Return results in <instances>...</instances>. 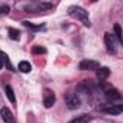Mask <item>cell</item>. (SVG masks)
<instances>
[{
    "label": "cell",
    "mask_w": 123,
    "mask_h": 123,
    "mask_svg": "<svg viewBox=\"0 0 123 123\" xmlns=\"http://www.w3.org/2000/svg\"><path fill=\"white\" fill-rule=\"evenodd\" d=\"M55 100H56L55 93L46 88V90H45V93H43V106H45L46 109H49V107H52V106H54Z\"/></svg>",
    "instance_id": "obj_7"
},
{
    "label": "cell",
    "mask_w": 123,
    "mask_h": 123,
    "mask_svg": "<svg viewBox=\"0 0 123 123\" xmlns=\"http://www.w3.org/2000/svg\"><path fill=\"white\" fill-rule=\"evenodd\" d=\"M0 114H2V119H3L5 123H16V119H15L13 113L7 107H3L2 110H0Z\"/></svg>",
    "instance_id": "obj_9"
},
{
    "label": "cell",
    "mask_w": 123,
    "mask_h": 123,
    "mask_svg": "<svg viewBox=\"0 0 123 123\" xmlns=\"http://www.w3.org/2000/svg\"><path fill=\"white\" fill-rule=\"evenodd\" d=\"M68 13H70L71 18L81 20L83 25H86V26H90L91 25L90 23V18H88V12L84 10L83 7H80V6H70L68 7Z\"/></svg>",
    "instance_id": "obj_1"
},
{
    "label": "cell",
    "mask_w": 123,
    "mask_h": 123,
    "mask_svg": "<svg viewBox=\"0 0 123 123\" xmlns=\"http://www.w3.org/2000/svg\"><path fill=\"white\" fill-rule=\"evenodd\" d=\"M19 71L20 73H29L31 70H32V65L28 62V61H22V62H19Z\"/></svg>",
    "instance_id": "obj_13"
},
{
    "label": "cell",
    "mask_w": 123,
    "mask_h": 123,
    "mask_svg": "<svg viewBox=\"0 0 123 123\" xmlns=\"http://www.w3.org/2000/svg\"><path fill=\"white\" fill-rule=\"evenodd\" d=\"M9 10H10V7L6 6V5H2V6H0V15H7Z\"/></svg>",
    "instance_id": "obj_18"
},
{
    "label": "cell",
    "mask_w": 123,
    "mask_h": 123,
    "mask_svg": "<svg viewBox=\"0 0 123 123\" xmlns=\"http://www.w3.org/2000/svg\"><path fill=\"white\" fill-rule=\"evenodd\" d=\"M100 110H101L103 113L117 116V114H120V113L123 111V106H122V104H107V106H104V107H100Z\"/></svg>",
    "instance_id": "obj_4"
},
{
    "label": "cell",
    "mask_w": 123,
    "mask_h": 123,
    "mask_svg": "<svg viewBox=\"0 0 123 123\" xmlns=\"http://www.w3.org/2000/svg\"><path fill=\"white\" fill-rule=\"evenodd\" d=\"M64 98H65V104H67L70 109H77V107H80V104H81V100H80V97L77 96V93H67Z\"/></svg>",
    "instance_id": "obj_3"
},
{
    "label": "cell",
    "mask_w": 123,
    "mask_h": 123,
    "mask_svg": "<svg viewBox=\"0 0 123 123\" xmlns=\"http://www.w3.org/2000/svg\"><path fill=\"white\" fill-rule=\"evenodd\" d=\"M100 68V64L97 61H93V59H84L80 62V70L83 71H90V70H98Z\"/></svg>",
    "instance_id": "obj_5"
},
{
    "label": "cell",
    "mask_w": 123,
    "mask_h": 123,
    "mask_svg": "<svg viewBox=\"0 0 123 123\" xmlns=\"http://www.w3.org/2000/svg\"><path fill=\"white\" fill-rule=\"evenodd\" d=\"M114 32H116V38H117V41L122 42L123 38H122V29H120V25H119V23L114 25Z\"/></svg>",
    "instance_id": "obj_15"
},
{
    "label": "cell",
    "mask_w": 123,
    "mask_h": 123,
    "mask_svg": "<svg viewBox=\"0 0 123 123\" xmlns=\"http://www.w3.org/2000/svg\"><path fill=\"white\" fill-rule=\"evenodd\" d=\"M9 35H10V38H12L13 41H16V39H19V36H20V32H19L18 29L9 28Z\"/></svg>",
    "instance_id": "obj_14"
},
{
    "label": "cell",
    "mask_w": 123,
    "mask_h": 123,
    "mask_svg": "<svg viewBox=\"0 0 123 123\" xmlns=\"http://www.w3.org/2000/svg\"><path fill=\"white\" fill-rule=\"evenodd\" d=\"M104 43H106L109 52H111V54L116 52V43H114V38H113L111 33H109V32L104 33Z\"/></svg>",
    "instance_id": "obj_8"
},
{
    "label": "cell",
    "mask_w": 123,
    "mask_h": 123,
    "mask_svg": "<svg viewBox=\"0 0 123 123\" xmlns=\"http://www.w3.org/2000/svg\"><path fill=\"white\" fill-rule=\"evenodd\" d=\"M32 52H33V54H45V52H46V49H45V48H42V46H35V48L32 49Z\"/></svg>",
    "instance_id": "obj_17"
},
{
    "label": "cell",
    "mask_w": 123,
    "mask_h": 123,
    "mask_svg": "<svg viewBox=\"0 0 123 123\" xmlns=\"http://www.w3.org/2000/svg\"><path fill=\"white\" fill-rule=\"evenodd\" d=\"M49 9H52V5L45 3V2H32L25 6L26 12H43V10H49Z\"/></svg>",
    "instance_id": "obj_2"
},
{
    "label": "cell",
    "mask_w": 123,
    "mask_h": 123,
    "mask_svg": "<svg viewBox=\"0 0 123 123\" xmlns=\"http://www.w3.org/2000/svg\"><path fill=\"white\" fill-rule=\"evenodd\" d=\"M90 120H91V116H88V114H81V116H77L75 119L70 120L68 123H88Z\"/></svg>",
    "instance_id": "obj_11"
},
{
    "label": "cell",
    "mask_w": 123,
    "mask_h": 123,
    "mask_svg": "<svg viewBox=\"0 0 123 123\" xmlns=\"http://www.w3.org/2000/svg\"><path fill=\"white\" fill-rule=\"evenodd\" d=\"M3 64H5V62H3V59H2V56H0V70L3 68Z\"/></svg>",
    "instance_id": "obj_19"
},
{
    "label": "cell",
    "mask_w": 123,
    "mask_h": 123,
    "mask_svg": "<svg viewBox=\"0 0 123 123\" xmlns=\"http://www.w3.org/2000/svg\"><path fill=\"white\" fill-rule=\"evenodd\" d=\"M23 25L26 26V28H31V29H35V31H38V29H42L43 28V25H33V23H31V22H28V20H25L23 22Z\"/></svg>",
    "instance_id": "obj_16"
},
{
    "label": "cell",
    "mask_w": 123,
    "mask_h": 123,
    "mask_svg": "<svg viewBox=\"0 0 123 123\" xmlns=\"http://www.w3.org/2000/svg\"><path fill=\"white\" fill-rule=\"evenodd\" d=\"M104 96H106V100H107L110 104H113L114 101L120 103V100H122V96H120V93H119L116 88H109Z\"/></svg>",
    "instance_id": "obj_6"
},
{
    "label": "cell",
    "mask_w": 123,
    "mask_h": 123,
    "mask_svg": "<svg viewBox=\"0 0 123 123\" xmlns=\"http://www.w3.org/2000/svg\"><path fill=\"white\" fill-rule=\"evenodd\" d=\"M109 75H110V70H109L107 67H100V68L97 70V78H98L100 81L107 80Z\"/></svg>",
    "instance_id": "obj_10"
},
{
    "label": "cell",
    "mask_w": 123,
    "mask_h": 123,
    "mask_svg": "<svg viewBox=\"0 0 123 123\" xmlns=\"http://www.w3.org/2000/svg\"><path fill=\"white\" fill-rule=\"evenodd\" d=\"M5 91H6V96H7V98H9V101H10L12 104H15V103H16V97H15V93H13V90H12V87H10V86H6V88H5Z\"/></svg>",
    "instance_id": "obj_12"
}]
</instances>
